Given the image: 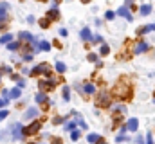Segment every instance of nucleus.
Instances as JSON below:
<instances>
[{"label": "nucleus", "mask_w": 155, "mask_h": 144, "mask_svg": "<svg viewBox=\"0 0 155 144\" xmlns=\"http://www.w3.org/2000/svg\"><path fill=\"white\" fill-rule=\"evenodd\" d=\"M38 115V110L35 106H31V108H27L25 110V113H24V119H33V117H36Z\"/></svg>", "instance_id": "11"}, {"label": "nucleus", "mask_w": 155, "mask_h": 144, "mask_svg": "<svg viewBox=\"0 0 155 144\" xmlns=\"http://www.w3.org/2000/svg\"><path fill=\"white\" fill-rule=\"evenodd\" d=\"M87 141H88L90 144H97L99 141H101V137H99L97 133H88V135H87Z\"/></svg>", "instance_id": "16"}, {"label": "nucleus", "mask_w": 155, "mask_h": 144, "mask_svg": "<svg viewBox=\"0 0 155 144\" xmlns=\"http://www.w3.org/2000/svg\"><path fill=\"white\" fill-rule=\"evenodd\" d=\"M92 41H96V43H101V41H103V38H101V36H94V38H92Z\"/></svg>", "instance_id": "37"}, {"label": "nucleus", "mask_w": 155, "mask_h": 144, "mask_svg": "<svg viewBox=\"0 0 155 144\" xmlns=\"http://www.w3.org/2000/svg\"><path fill=\"white\" fill-rule=\"evenodd\" d=\"M81 137V133H79V130H72V133H71V139L72 141H78Z\"/></svg>", "instance_id": "26"}, {"label": "nucleus", "mask_w": 155, "mask_h": 144, "mask_svg": "<svg viewBox=\"0 0 155 144\" xmlns=\"http://www.w3.org/2000/svg\"><path fill=\"white\" fill-rule=\"evenodd\" d=\"M117 15H119V16H123V18H126L128 22H132V20H134V16L130 15V11H128V7H126V5H123V7H119V11H117Z\"/></svg>", "instance_id": "8"}, {"label": "nucleus", "mask_w": 155, "mask_h": 144, "mask_svg": "<svg viewBox=\"0 0 155 144\" xmlns=\"http://www.w3.org/2000/svg\"><path fill=\"white\" fill-rule=\"evenodd\" d=\"M132 2H134V0H126V5H132Z\"/></svg>", "instance_id": "43"}, {"label": "nucleus", "mask_w": 155, "mask_h": 144, "mask_svg": "<svg viewBox=\"0 0 155 144\" xmlns=\"http://www.w3.org/2000/svg\"><path fill=\"white\" fill-rule=\"evenodd\" d=\"M60 2H61V0H52V4H54V7H56V5H58Z\"/></svg>", "instance_id": "42"}, {"label": "nucleus", "mask_w": 155, "mask_h": 144, "mask_svg": "<svg viewBox=\"0 0 155 144\" xmlns=\"http://www.w3.org/2000/svg\"><path fill=\"white\" fill-rule=\"evenodd\" d=\"M5 13H7V11H5V9H2V7H0V22H2V20H5V18H7V15H5Z\"/></svg>", "instance_id": "32"}, {"label": "nucleus", "mask_w": 155, "mask_h": 144, "mask_svg": "<svg viewBox=\"0 0 155 144\" xmlns=\"http://www.w3.org/2000/svg\"><path fill=\"white\" fill-rule=\"evenodd\" d=\"M110 52V47L108 45H101V56H107Z\"/></svg>", "instance_id": "28"}, {"label": "nucleus", "mask_w": 155, "mask_h": 144, "mask_svg": "<svg viewBox=\"0 0 155 144\" xmlns=\"http://www.w3.org/2000/svg\"><path fill=\"white\" fill-rule=\"evenodd\" d=\"M79 36H81V40H83V41H92V38H94L92 33H90V29H87V27H85V29H81Z\"/></svg>", "instance_id": "10"}, {"label": "nucleus", "mask_w": 155, "mask_h": 144, "mask_svg": "<svg viewBox=\"0 0 155 144\" xmlns=\"http://www.w3.org/2000/svg\"><path fill=\"white\" fill-rule=\"evenodd\" d=\"M61 121H63V119H61V117H54V119H52V123H54V124H60V123H61Z\"/></svg>", "instance_id": "39"}, {"label": "nucleus", "mask_w": 155, "mask_h": 144, "mask_svg": "<svg viewBox=\"0 0 155 144\" xmlns=\"http://www.w3.org/2000/svg\"><path fill=\"white\" fill-rule=\"evenodd\" d=\"M76 123L79 124V126H81V128H83V130H87V124H85V123H83V121H81L79 117H78V121H76Z\"/></svg>", "instance_id": "36"}, {"label": "nucleus", "mask_w": 155, "mask_h": 144, "mask_svg": "<svg viewBox=\"0 0 155 144\" xmlns=\"http://www.w3.org/2000/svg\"><path fill=\"white\" fill-rule=\"evenodd\" d=\"M65 70H67V67H65V63H61V61H58V63H56V72H60V74H63Z\"/></svg>", "instance_id": "23"}, {"label": "nucleus", "mask_w": 155, "mask_h": 144, "mask_svg": "<svg viewBox=\"0 0 155 144\" xmlns=\"http://www.w3.org/2000/svg\"><path fill=\"white\" fill-rule=\"evenodd\" d=\"M54 85H56V81L54 79H41L38 83L40 90H52L54 88Z\"/></svg>", "instance_id": "5"}, {"label": "nucleus", "mask_w": 155, "mask_h": 144, "mask_svg": "<svg viewBox=\"0 0 155 144\" xmlns=\"http://www.w3.org/2000/svg\"><path fill=\"white\" fill-rule=\"evenodd\" d=\"M7 115H9V112H7V110H0V121H4Z\"/></svg>", "instance_id": "31"}, {"label": "nucleus", "mask_w": 155, "mask_h": 144, "mask_svg": "<svg viewBox=\"0 0 155 144\" xmlns=\"http://www.w3.org/2000/svg\"><path fill=\"white\" fill-rule=\"evenodd\" d=\"M81 2H83V4H88V2H90V0H81Z\"/></svg>", "instance_id": "45"}, {"label": "nucleus", "mask_w": 155, "mask_h": 144, "mask_svg": "<svg viewBox=\"0 0 155 144\" xmlns=\"http://www.w3.org/2000/svg\"><path fill=\"white\" fill-rule=\"evenodd\" d=\"M88 60L90 61H97V54H88Z\"/></svg>", "instance_id": "38"}, {"label": "nucleus", "mask_w": 155, "mask_h": 144, "mask_svg": "<svg viewBox=\"0 0 155 144\" xmlns=\"http://www.w3.org/2000/svg\"><path fill=\"white\" fill-rule=\"evenodd\" d=\"M7 103H9V101H7L5 97H0V108H4L5 105H7Z\"/></svg>", "instance_id": "35"}, {"label": "nucleus", "mask_w": 155, "mask_h": 144, "mask_svg": "<svg viewBox=\"0 0 155 144\" xmlns=\"http://www.w3.org/2000/svg\"><path fill=\"white\" fill-rule=\"evenodd\" d=\"M61 96H63V101H69V99H71V88H69V87H63Z\"/></svg>", "instance_id": "21"}, {"label": "nucleus", "mask_w": 155, "mask_h": 144, "mask_svg": "<svg viewBox=\"0 0 155 144\" xmlns=\"http://www.w3.org/2000/svg\"><path fill=\"white\" fill-rule=\"evenodd\" d=\"M0 7H2V9H5V11H7V9H9V4H7V2H4V4H2V5H0Z\"/></svg>", "instance_id": "40"}, {"label": "nucleus", "mask_w": 155, "mask_h": 144, "mask_svg": "<svg viewBox=\"0 0 155 144\" xmlns=\"http://www.w3.org/2000/svg\"><path fill=\"white\" fill-rule=\"evenodd\" d=\"M18 38H20V41H27V43H33V41H35V36L31 34L29 31H22V33L18 34Z\"/></svg>", "instance_id": "9"}, {"label": "nucleus", "mask_w": 155, "mask_h": 144, "mask_svg": "<svg viewBox=\"0 0 155 144\" xmlns=\"http://www.w3.org/2000/svg\"><path fill=\"white\" fill-rule=\"evenodd\" d=\"M114 94L119 99H130L132 97V87L124 81H117L116 87H114Z\"/></svg>", "instance_id": "1"}, {"label": "nucleus", "mask_w": 155, "mask_h": 144, "mask_svg": "<svg viewBox=\"0 0 155 144\" xmlns=\"http://www.w3.org/2000/svg\"><path fill=\"white\" fill-rule=\"evenodd\" d=\"M47 16H49L51 20H58V18H60V11H58L56 7H52V9L47 13Z\"/></svg>", "instance_id": "17"}, {"label": "nucleus", "mask_w": 155, "mask_h": 144, "mask_svg": "<svg viewBox=\"0 0 155 144\" xmlns=\"http://www.w3.org/2000/svg\"><path fill=\"white\" fill-rule=\"evenodd\" d=\"M40 49L41 51H51V43L49 41H40Z\"/></svg>", "instance_id": "25"}, {"label": "nucleus", "mask_w": 155, "mask_h": 144, "mask_svg": "<svg viewBox=\"0 0 155 144\" xmlns=\"http://www.w3.org/2000/svg\"><path fill=\"white\" fill-rule=\"evenodd\" d=\"M9 97H13V99H18V97H20V87L13 88V90L9 92Z\"/></svg>", "instance_id": "20"}, {"label": "nucleus", "mask_w": 155, "mask_h": 144, "mask_svg": "<svg viewBox=\"0 0 155 144\" xmlns=\"http://www.w3.org/2000/svg\"><path fill=\"white\" fill-rule=\"evenodd\" d=\"M18 47H20L18 41H11V43H7V49H9V51H16Z\"/></svg>", "instance_id": "24"}, {"label": "nucleus", "mask_w": 155, "mask_h": 144, "mask_svg": "<svg viewBox=\"0 0 155 144\" xmlns=\"http://www.w3.org/2000/svg\"><path fill=\"white\" fill-rule=\"evenodd\" d=\"M97 144H107V142H105V141H103V139H101V141H99V142H97Z\"/></svg>", "instance_id": "44"}, {"label": "nucleus", "mask_w": 155, "mask_h": 144, "mask_svg": "<svg viewBox=\"0 0 155 144\" xmlns=\"http://www.w3.org/2000/svg\"><path fill=\"white\" fill-rule=\"evenodd\" d=\"M83 92H85L87 96L94 94V92H96V85H94V83H85V85H83Z\"/></svg>", "instance_id": "12"}, {"label": "nucleus", "mask_w": 155, "mask_h": 144, "mask_svg": "<svg viewBox=\"0 0 155 144\" xmlns=\"http://www.w3.org/2000/svg\"><path fill=\"white\" fill-rule=\"evenodd\" d=\"M60 34H61V36H67V29H60Z\"/></svg>", "instance_id": "41"}, {"label": "nucleus", "mask_w": 155, "mask_h": 144, "mask_svg": "<svg viewBox=\"0 0 155 144\" xmlns=\"http://www.w3.org/2000/svg\"><path fill=\"white\" fill-rule=\"evenodd\" d=\"M36 101L41 103V105H47V101H49V99L45 97V94H43V92H40V94H36Z\"/></svg>", "instance_id": "19"}, {"label": "nucleus", "mask_w": 155, "mask_h": 144, "mask_svg": "<svg viewBox=\"0 0 155 144\" xmlns=\"http://www.w3.org/2000/svg\"><path fill=\"white\" fill-rule=\"evenodd\" d=\"M11 41H13V36L9 34V33H7V34H4L2 38H0V43H4V45H7V43H11Z\"/></svg>", "instance_id": "18"}, {"label": "nucleus", "mask_w": 155, "mask_h": 144, "mask_svg": "<svg viewBox=\"0 0 155 144\" xmlns=\"http://www.w3.org/2000/svg\"><path fill=\"white\" fill-rule=\"evenodd\" d=\"M139 13H141V16H148V15L152 13V5H150V4H144V5H141Z\"/></svg>", "instance_id": "15"}, {"label": "nucleus", "mask_w": 155, "mask_h": 144, "mask_svg": "<svg viewBox=\"0 0 155 144\" xmlns=\"http://www.w3.org/2000/svg\"><path fill=\"white\" fill-rule=\"evenodd\" d=\"M38 74H45L47 77L51 76V69H49V65L47 63H40V65H36L33 70H29V76H38Z\"/></svg>", "instance_id": "3"}, {"label": "nucleus", "mask_w": 155, "mask_h": 144, "mask_svg": "<svg viewBox=\"0 0 155 144\" xmlns=\"http://www.w3.org/2000/svg\"><path fill=\"white\" fill-rule=\"evenodd\" d=\"M40 2H43V0H40Z\"/></svg>", "instance_id": "46"}, {"label": "nucleus", "mask_w": 155, "mask_h": 144, "mask_svg": "<svg viewBox=\"0 0 155 144\" xmlns=\"http://www.w3.org/2000/svg\"><path fill=\"white\" fill-rule=\"evenodd\" d=\"M150 31H155V24H150V25H144V27H141L139 31H137V34L143 36V34H148Z\"/></svg>", "instance_id": "14"}, {"label": "nucleus", "mask_w": 155, "mask_h": 144, "mask_svg": "<svg viewBox=\"0 0 155 144\" xmlns=\"http://www.w3.org/2000/svg\"><path fill=\"white\" fill-rule=\"evenodd\" d=\"M150 49V43H146V41H137V45L134 47V52L135 54H143V52H146Z\"/></svg>", "instance_id": "7"}, {"label": "nucleus", "mask_w": 155, "mask_h": 144, "mask_svg": "<svg viewBox=\"0 0 155 144\" xmlns=\"http://www.w3.org/2000/svg\"><path fill=\"white\" fill-rule=\"evenodd\" d=\"M146 144H153V137H152V132L146 133Z\"/></svg>", "instance_id": "30"}, {"label": "nucleus", "mask_w": 155, "mask_h": 144, "mask_svg": "<svg viewBox=\"0 0 155 144\" xmlns=\"http://www.w3.org/2000/svg\"><path fill=\"white\" fill-rule=\"evenodd\" d=\"M96 105H97L99 108H108L110 105H112V101H110V94H108L107 90L99 92L97 97H96Z\"/></svg>", "instance_id": "2"}, {"label": "nucleus", "mask_w": 155, "mask_h": 144, "mask_svg": "<svg viewBox=\"0 0 155 144\" xmlns=\"http://www.w3.org/2000/svg\"><path fill=\"white\" fill-rule=\"evenodd\" d=\"M24 135H25V128H24L20 123H15V124H13V139L18 141V139H22Z\"/></svg>", "instance_id": "4"}, {"label": "nucleus", "mask_w": 155, "mask_h": 144, "mask_svg": "<svg viewBox=\"0 0 155 144\" xmlns=\"http://www.w3.org/2000/svg\"><path fill=\"white\" fill-rule=\"evenodd\" d=\"M22 60H24V61H31V60H33V54H24Z\"/></svg>", "instance_id": "34"}, {"label": "nucleus", "mask_w": 155, "mask_h": 144, "mask_svg": "<svg viewBox=\"0 0 155 144\" xmlns=\"http://www.w3.org/2000/svg\"><path fill=\"white\" fill-rule=\"evenodd\" d=\"M51 141H52L54 144H63V141H61L60 137H51Z\"/></svg>", "instance_id": "33"}, {"label": "nucleus", "mask_w": 155, "mask_h": 144, "mask_svg": "<svg viewBox=\"0 0 155 144\" xmlns=\"http://www.w3.org/2000/svg\"><path fill=\"white\" fill-rule=\"evenodd\" d=\"M114 16H116L114 11H107V13H105V18H107V20H114Z\"/></svg>", "instance_id": "29"}, {"label": "nucleus", "mask_w": 155, "mask_h": 144, "mask_svg": "<svg viewBox=\"0 0 155 144\" xmlns=\"http://www.w3.org/2000/svg\"><path fill=\"white\" fill-rule=\"evenodd\" d=\"M40 128H41V123H40V121L33 123V124H29V126L25 128V135H35V133H38Z\"/></svg>", "instance_id": "6"}, {"label": "nucleus", "mask_w": 155, "mask_h": 144, "mask_svg": "<svg viewBox=\"0 0 155 144\" xmlns=\"http://www.w3.org/2000/svg\"><path fill=\"white\" fill-rule=\"evenodd\" d=\"M76 124L78 123H69V124H65V132H72V130H76Z\"/></svg>", "instance_id": "27"}, {"label": "nucleus", "mask_w": 155, "mask_h": 144, "mask_svg": "<svg viewBox=\"0 0 155 144\" xmlns=\"http://www.w3.org/2000/svg\"><path fill=\"white\" fill-rule=\"evenodd\" d=\"M137 126H139V121H137V119H130V121L126 123V130H128V132H135Z\"/></svg>", "instance_id": "13"}, {"label": "nucleus", "mask_w": 155, "mask_h": 144, "mask_svg": "<svg viewBox=\"0 0 155 144\" xmlns=\"http://www.w3.org/2000/svg\"><path fill=\"white\" fill-rule=\"evenodd\" d=\"M49 25H51V18H49V16H47V18H41V20H40V27L47 29Z\"/></svg>", "instance_id": "22"}]
</instances>
